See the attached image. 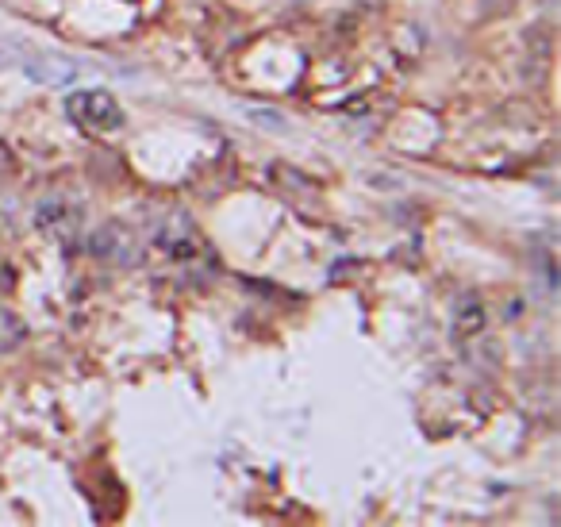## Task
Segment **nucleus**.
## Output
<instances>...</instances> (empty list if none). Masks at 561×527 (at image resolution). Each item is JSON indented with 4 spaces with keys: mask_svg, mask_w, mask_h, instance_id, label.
<instances>
[{
    "mask_svg": "<svg viewBox=\"0 0 561 527\" xmlns=\"http://www.w3.org/2000/svg\"><path fill=\"white\" fill-rule=\"evenodd\" d=\"M89 251L97 254V258H104V262H120V266H131L139 258V247H135L131 231H123L120 224L100 227L97 235L89 239Z\"/></svg>",
    "mask_w": 561,
    "mask_h": 527,
    "instance_id": "obj_3",
    "label": "nucleus"
},
{
    "mask_svg": "<svg viewBox=\"0 0 561 527\" xmlns=\"http://www.w3.org/2000/svg\"><path fill=\"white\" fill-rule=\"evenodd\" d=\"M273 181H277L281 189H289V193H296V197H304V201H312V197H319L316 185H312L308 177L296 174L293 166H273Z\"/></svg>",
    "mask_w": 561,
    "mask_h": 527,
    "instance_id": "obj_5",
    "label": "nucleus"
},
{
    "mask_svg": "<svg viewBox=\"0 0 561 527\" xmlns=\"http://www.w3.org/2000/svg\"><path fill=\"white\" fill-rule=\"evenodd\" d=\"M485 308L481 301H462L458 304V316H454V335L458 339H473V335H481L485 331Z\"/></svg>",
    "mask_w": 561,
    "mask_h": 527,
    "instance_id": "obj_4",
    "label": "nucleus"
},
{
    "mask_svg": "<svg viewBox=\"0 0 561 527\" xmlns=\"http://www.w3.org/2000/svg\"><path fill=\"white\" fill-rule=\"evenodd\" d=\"M20 66H24L27 81L47 85V89H66L81 74V66H77L74 58H62V54H24Z\"/></svg>",
    "mask_w": 561,
    "mask_h": 527,
    "instance_id": "obj_2",
    "label": "nucleus"
},
{
    "mask_svg": "<svg viewBox=\"0 0 561 527\" xmlns=\"http://www.w3.org/2000/svg\"><path fill=\"white\" fill-rule=\"evenodd\" d=\"M66 220H70V208L62 201L39 204V212H35V227L39 231H58V224H66Z\"/></svg>",
    "mask_w": 561,
    "mask_h": 527,
    "instance_id": "obj_6",
    "label": "nucleus"
},
{
    "mask_svg": "<svg viewBox=\"0 0 561 527\" xmlns=\"http://www.w3.org/2000/svg\"><path fill=\"white\" fill-rule=\"evenodd\" d=\"M8 62H12V54H8V51H0V66H8Z\"/></svg>",
    "mask_w": 561,
    "mask_h": 527,
    "instance_id": "obj_7",
    "label": "nucleus"
},
{
    "mask_svg": "<svg viewBox=\"0 0 561 527\" xmlns=\"http://www.w3.org/2000/svg\"><path fill=\"white\" fill-rule=\"evenodd\" d=\"M66 108H70V120H77L85 131H112V127L123 124V108L116 104V97L104 93V89L74 93Z\"/></svg>",
    "mask_w": 561,
    "mask_h": 527,
    "instance_id": "obj_1",
    "label": "nucleus"
}]
</instances>
